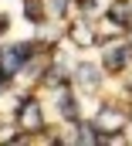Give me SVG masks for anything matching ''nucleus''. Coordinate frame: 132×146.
I'll use <instances>...</instances> for the list:
<instances>
[{
    "mask_svg": "<svg viewBox=\"0 0 132 146\" xmlns=\"http://www.w3.org/2000/svg\"><path fill=\"white\" fill-rule=\"evenodd\" d=\"M27 61H31V48L27 44H7V48H0V72L7 78L17 75Z\"/></svg>",
    "mask_w": 132,
    "mask_h": 146,
    "instance_id": "nucleus-1",
    "label": "nucleus"
},
{
    "mask_svg": "<svg viewBox=\"0 0 132 146\" xmlns=\"http://www.w3.org/2000/svg\"><path fill=\"white\" fill-rule=\"evenodd\" d=\"M17 122H20V129H27V133L44 129V112H41V106H37L34 99H24L20 109H17Z\"/></svg>",
    "mask_w": 132,
    "mask_h": 146,
    "instance_id": "nucleus-2",
    "label": "nucleus"
},
{
    "mask_svg": "<svg viewBox=\"0 0 132 146\" xmlns=\"http://www.w3.org/2000/svg\"><path fill=\"white\" fill-rule=\"evenodd\" d=\"M95 126H98L102 133H119V129L125 126V115L115 109V106H102V109H98V119H95Z\"/></svg>",
    "mask_w": 132,
    "mask_h": 146,
    "instance_id": "nucleus-3",
    "label": "nucleus"
},
{
    "mask_svg": "<svg viewBox=\"0 0 132 146\" xmlns=\"http://www.w3.org/2000/svg\"><path fill=\"white\" fill-rule=\"evenodd\" d=\"M129 44H122V41H115V44H108L105 48V72H122L125 68V61H129Z\"/></svg>",
    "mask_w": 132,
    "mask_h": 146,
    "instance_id": "nucleus-4",
    "label": "nucleus"
},
{
    "mask_svg": "<svg viewBox=\"0 0 132 146\" xmlns=\"http://www.w3.org/2000/svg\"><path fill=\"white\" fill-rule=\"evenodd\" d=\"M71 41L78 44V48H88V44H95V31L88 27V21H78V24H71Z\"/></svg>",
    "mask_w": 132,
    "mask_h": 146,
    "instance_id": "nucleus-5",
    "label": "nucleus"
},
{
    "mask_svg": "<svg viewBox=\"0 0 132 146\" xmlns=\"http://www.w3.org/2000/svg\"><path fill=\"white\" fill-rule=\"evenodd\" d=\"M105 17H108V21H115L119 27H125V24H132V3H125V0H119V3H112Z\"/></svg>",
    "mask_w": 132,
    "mask_h": 146,
    "instance_id": "nucleus-6",
    "label": "nucleus"
},
{
    "mask_svg": "<svg viewBox=\"0 0 132 146\" xmlns=\"http://www.w3.org/2000/svg\"><path fill=\"white\" fill-rule=\"evenodd\" d=\"M78 7H81L85 17H102V14H108L112 0H78Z\"/></svg>",
    "mask_w": 132,
    "mask_h": 146,
    "instance_id": "nucleus-7",
    "label": "nucleus"
},
{
    "mask_svg": "<svg viewBox=\"0 0 132 146\" xmlns=\"http://www.w3.org/2000/svg\"><path fill=\"white\" fill-rule=\"evenodd\" d=\"M75 82H78L81 88H88V92H92V88H98V72H95L92 65H81V68L75 72Z\"/></svg>",
    "mask_w": 132,
    "mask_h": 146,
    "instance_id": "nucleus-8",
    "label": "nucleus"
},
{
    "mask_svg": "<svg viewBox=\"0 0 132 146\" xmlns=\"http://www.w3.org/2000/svg\"><path fill=\"white\" fill-rule=\"evenodd\" d=\"M58 109H61L65 119H75V115H78V112H75V99H71V92H68L65 85L58 88Z\"/></svg>",
    "mask_w": 132,
    "mask_h": 146,
    "instance_id": "nucleus-9",
    "label": "nucleus"
},
{
    "mask_svg": "<svg viewBox=\"0 0 132 146\" xmlns=\"http://www.w3.org/2000/svg\"><path fill=\"white\" fill-rule=\"evenodd\" d=\"M75 129H78V143H98V133H95L98 126H88V122H78Z\"/></svg>",
    "mask_w": 132,
    "mask_h": 146,
    "instance_id": "nucleus-10",
    "label": "nucleus"
},
{
    "mask_svg": "<svg viewBox=\"0 0 132 146\" xmlns=\"http://www.w3.org/2000/svg\"><path fill=\"white\" fill-rule=\"evenodd\" d=\"M65 7H68V0H44V10H48V14H54V17H61V14H65Z\"/></svg>",
    "mask_w": 132,
    "mask_h": 146,
    "instance_id": "nucleus-11",
    "label": "nucleus"
}]
</instances>
